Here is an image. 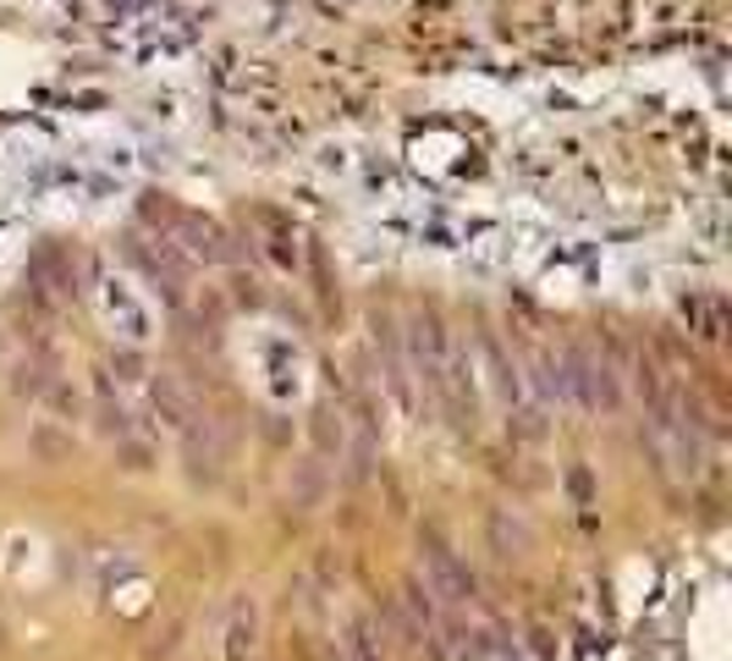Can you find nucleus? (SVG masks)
Here are the masks:
<instances>
[{
  "mask_svg": "<svg viewBox=\"0 0 732 661\" xmlns=\"http://www.w3.org/2000/svg\"><path fill=\"white\" fill-rule=\"evenodd\" d=\"M425 590L436 595V606H469L480 584H474V573H469L447 546H436V551L425 557Z\"/></svg>",
  "mask_w": 732,
  "mask_h": 661,
  "instance_id": "1",
  "label": "nucleus"
},
{
  "mask_svg": "<svg viewBox=\"0 0 732 661\" xmlns=\"http://www.w3.org/2000/svg\"><path fill=\"white\" fill-rule=\"evenodd\" d=\"M243 650H254V606H237L226 628V661H243Z\"/></svg>",
  "mask_w": 732,
  "mask_h": 661,
  "instance_id": "2",
  "label": "nucleus"
}]
</instances>
